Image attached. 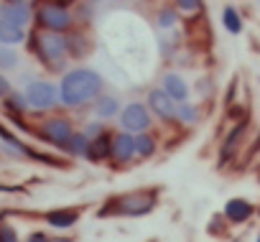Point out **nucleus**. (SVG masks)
I'll return each mask as SVG.
<instances>
[{
	"mask_svg": "<svg viewBox=\"0 0 260 242\" xmlns=\"http://www.w3.org/2000/svg\"><path fill=\"white\" fill-rule=\"evenodd\" d=\"M158 194H161V189L151 186V189H136V191L110 196L102 204V209H97V217L100 219H107V217H130V219L146 217L158 206Z\"/></svg>",
	"mask_w": 260,
	"mask_h": 242,
	"instance_id": "f03ea898",
	"label": "nucleus"
},
{
	"mask_svg": "<svg viewBox=\"0 0 260 242\" xmlns=\"http://www.w3.org/2000/svg\"><path fill=\"white\" fill-rule=\"evenodd\" d=\"M0 242H21V234L11 222H0Z\"/></svg>",
	"mask_w": 260,
	"mask_h": 242,
	"instance_id": "bb28decb",
	"label": "nucleus"
},
{
	"mask_svg": "<svg viewBox=\"0 0 260 242\" xmlns=\"http://www.w3.org/2000/svg\"><path fill=\"white\" fill-rule=\"evenodd\" d=\"M34 16L36 11L31 3H0V18H6L18 28H28L34 23Z\"/></svg>",
	"mask_w": 260,
	"mask_h": 242,
	"instance_id": "ddd939ff",
	"label": "nucleus"
},
{
	"mask_svg": "<svg viewBox=\"0 0 260 242\" xmlns=\"http://www.w3.org/2000/svg\"><path fill=\"white\" fill-rule=\"evenodd\" d=\"M23 94L28 99V107L34 112H54L61 99H59V84L51 79H31L23 87Z\"/></svg>",
	"mask_w": 260,
	"mask_h": 242,
	"instance_id": "423d86ee",
	"label": "nucleus"
},
{
	"mask_svg": "<svg viewBox=\"0 0 260 242\" xmlns=\"http://www.w3.org/2000/svg\"><path fill=\"white\" fill-rule=\"evenodd\" d=\"M245 135H247V120H242V123H237V125H232L227 130V135H224V141L219 146V156H217L219 158V166H227L240 153V148L245 143Z\"/></svg>",
	"mask_w": 260,
	"mask_h": 242,
	"instance_id": "1a4fd4ad",
	"label": "nucleus"
},
{
	"mask_svg": "<svg viewBox=\"0 0 260 242\" xmlns=\"http://www.w3.org/2000/svg\"><path fill=\"white\" fill-rule=\"evenodd\" d=\"M87 148H89V138H87L82 130H77V133L67 141V146L61 148V153H67L69 158H84V156H87Z\"/></svg>",
	"mask_w": 260,
	"mask_h": 242,
	"instance_id": "aec40b11",
	"label": "nucleus"
},
{
	"mask_svg": "<svg viewBox=\"0 0 260 242\" xmlns=\"http://www.w3.org/2000/svg\"><path fill=\"white\" fill-rule=\"evenodd\" d=\"M92 112L97 120H112V117H120L122 107H120V99L115 94H100L94 102H92Z\"/></svg>",
	"mask_w": 260,
	"mask_h": 242,
	"instance_id": "f3484780",
	"label": "nucleus"
},
{
	"mask_svg": "<svg viewBox=\"0 0 260 242\" xmlns=\"http://www.w3.org/2000/svg\"><path fill=\"white\" fill-rule=\"evenodd\" d=\"M82 133H84L89 141H94V138L105 135V133H107V128H105V123H102V120H89V123L82 128Z\"/></svg>",
	"mask_w": 260,
	"mask_h": 242,
	"instance_id": "a878e982",
	"label": "nucleus"
},
{
	"mask_svg": "<svg viewBox=\"0 0 260 242\" xmlns=\"http://www.w3.org/2000/svg\"><path fill=\"white\" fill-rule=\"evenodd\" d=\"M36 16L34 23L39 31H51V33H67L74 26V13L61 0H39L34 6Z\"/></svg>",
	"mask_w": 260,
	"mask_h": 242,
	"instance_id": "20e7f679",
	"label": "nucleus"
},
{
	"mask_svg": "<svg viewBox=\"0 0 260 242\" xmlns=\"http://www.w3.org/2000/svg\"><path fill=\"white\" fill-rule=\"evenodd\" d=\"M176 8L181 13H197L202 8V0H176Z\"/></svg>",
	"mask_w": 260,
	"mask_h": 242,
	"instance_id": "cd10ccee",
	"label": "nucleus"
},
{
	"mask_svg": "<svg viewBox=\"0 0 260 242\" xmlns=\"http://www.w3.org/2000/svg\"><path fill=\"white\" fill-rule=\"evenodd\" d=\"M151 125H153V115H151L148 105H143V102H127L122 107V112H120V130L138 135V133H148Z\"/></svg>",
	"mask_w": 260,
	"mask_h": 242,
	"instance_id": "0eeeda50",
	"label": "nucleus"
},
{
	"mask_svg": "<svg viewBox=\"0 0 260 242\" xmlns=\"http://www.w3.org/2000/svg\"><path fill=\"white\" fill-rule=\"evenodd\" d=\"M67 44H69V56H74V59H84L92 51V41L87 39L84 31L67 33Z\"/></svg>",
	"mask_w": 260,
	"mask_h": 242,
	"instance_id": "6ab92c4d",
	"label": "nucleus"
},
{
	"mask_svg": "<svg viewBox=\"0 0 260 242\" xmlns=\"http://www.w3.org/2000/svg\"><path fill=\"white\" fill-rule=\"evenodd\" d=\"M222 26L232 36H240L242 33V18H240V13H237L235 6H224L222 8Z\"/></svg>",
	"mask_w": 260,
	"mask_h": 242,
	"instance_id": "4be33fe9",
	"label": "nucleus"
},
{
	"mask_svg": "<svg viewBox=\"0 0 260 242\" xmlns=\"http://www.w3.org/2000/svg\"><path fill=\"white\" fill-rule=\"evenodd\" d=\"M0 3H28V0H0Z\"/></svg>",
	"mask_w": 260,
	"mask_h": 242,
	"instance_id": "7c9ffc66",
	"label": "nucleus"
},
{
	"mask_svg": "<svg viewBox=\"0 0 260 242\" xmlns=\"http://www.w3.org/2000/svg\"><path fill=\"white\" fill-rule=\"evenodd\" d=\"M146 105H148L151 115L158 117L161 123H176V110H179V105L166 94L164 87H153V89L148 92V97H146Z\"/></svg>",
	"mask_w": 260,
	"mask_h": 242,
	"instance_id": "6e6552de",
	"label": "nucleus"
},
{
	"mask_svg": "<svg viewBox=\"0 0 260 242\" xmlns=\"http://www.w3.org/2000/svg\"><path fill=\"white\" fill-rule=\"evenodd\" d=\"M18 64H21V59L13 46H0V72H11Z\"/></svg>",
	"mask_w": 260,
	"mask_h": 242,
	"instance_id": "393cba45",
	"label": "nucleus"
},
{
	"mask_svg": "<svg viewBox=\"0 0 260 242\" xmlns=\"http://www.w3.org/2000/svg\"><path fill=\"white\" fill-rule=\"evenodd\" d=\"M28 39L26 28H18L13 23H8L6 18H0V46H18Z\"/></svg>",
	"mask_w": 260,
	"mask_h": 242,
	"instance_id": "a211bd4d",
	"label": "nucleus"
},
{
	"mask_svg": "<svg viewBox=\"0 0 260 242\" xmlns=\"http://www.w3.org/2000/svg\"><path fill=\"white\" fill-rule=\"evenodd\" d=\"M61 3H64V6H72V3H77V0H61Z\"/></svg>",
	"mask_w": 260,
	"mask_h": 242,
	"instance_id": "2f4dec72",
	"label": "nucleus"
},
{
	"mask_svg": "<svg viewBox=\"0 0 260 242\" xmlns=\"http://www.w3.org/2000/svg\"><path fill=\"white\" fill-rule=\"evenodd\" d=\"M176 21H179V8H169V6L158 8V13H156V26L158 28H174Z\"/></svg>",
	"mask_w": 260,
	"mask_h": 242,
	"instance_id": "b1692460",
	"label": "nucleus"
},
{
	"mask_svg": "<svg viewBox=\"0 0 260 242\" xmlns=\"http://www.w3.org/2000/svg\"><path fill=\"white\" fill-rule=\"evenodd\" d=\"M105 89V77L92 66H74L59 79V99L67 110H79L92 105Z\"/></svg>",
	"mask_w": 260,
	"mask_h": 242,
	"instance_id": "f257e3e1",
	"label": "nucleus"
},
{
	"mask_svg": "<svg viewBox=\"0 0 260 242\" xmlns=\"http://www.w3.org/2000/svg\"><path fill=\"white\" fill-rule=\"evenodd\" d=\"M255 242H260V232H257V237H255Z\"/></svg>",
	"mask_w": 260,
	"mask_h": 242,
	"instance_id": "72a5a7b5",
	"label": "nucleus"
},
{
	"mask_svg": "<svg viewBox=\"0 0 260 242\" xmlns=\"http://www.w3.org/2000/svg\"><path fill=\"white\" fill-rule=\"evenodd\" d=\"M74 133H77V128H74V120L69 115H46L31 130V135L39 138V143H46V146L59 148V151L67 146V141Z\"/></svg>",
	"mask_w": 260,
	"mask_h": 242,
	"instance_id": "39448f33",
	"label": "nucleus"
},
{
	"mask_svg": "<svg viewBox=\"0 0 260 242\" xmlns=\"http://www.w3.org/2000/svg\"><path fill=\"white\" fill-rule=\"evenodd\" d=\"M23 242H54V239H51V237H49L46 232L36 229V232H31V234H28V237H26Z\"/></svg>",
	"mask_w": 260,
	"mask_h": 242,
	"instance_id": "c756f323",
	"label": "nucleus"
},
{
	"mask_svg": "<svg viewBox=\"0 0 260 242\" xmlns=\"http://www.w3.org/2000/svg\"><path fill=\"white\" fill-rule=\"evenodd\" d=\"M110 158H112V133H105V135L89 141V148H87L84 161H89V163L97 166V163H107Z\"/></svg>",
	"mask_w": 260,
	"mask_h": 242,
	"instance_id": "2eb2a0df",
	"label": "nucleus"
},
{
	"mask_svg": "<svg viewBox=\"0 0 260 242\" xmlns=\"http://www.w3.org/2000/svg\"><path fill=\"white\" fill-rule=\"evenodd\" d=\"M156 151H158V141L151 133H138L136 135V158H141V161L153 158Z\"/></svg>",
	"mask_w": 260,
	"mask_h": 242,
	"instance_id": "412c9836",
	"label": "nucleus"
},
{
	"mask_svg": "<svg viewBox=\"0 0 260 242\" xmlns=\"http://www.w3.org/2000/svg\"><path fill=\"white\" fill-rule=\"evenodd\" d=\"M28 51L36 56V61L49 69L51 74H64L69 61V44L67 33H51V31H31L28 36Z\"/></svg>",
	"mask_w": 260,
	"mask_h": 242,
	"instance_id": "7ed1b4c3",
	"label": "nucleus"
},
{
	"mask_svg": "<svg viewBox=\"0 0 260 242\" xmlns=\"http://www.w3.org/2000/svg\"><path fill=\"white\" fill-rule=\"evenodd\" d=\"M13 92V84H11V79L3 74V72H0V102H3L8 94Z\"/></svg>",
	"mask_w": 260,
	"mask_h": 242,
	"instance_id": "c85d7f7f",
	"label": "nucleus"
},
{
	"mask_svg": "<svg viewBox=\"0 0 260 242\" xmlns=\"http://www.w3.org/2000/svg\"><path fill=\"white\" fill-rule=\"evenodd\" d=\"M161 87L166 89V94L176 102V105H181V102H189V94H191V87H189V82L179 74V72H166L164 77H161Z\"/></svg>",
	"mask_w": 260,
	"mask_h": 242,
	"instance_id": "4468645a",
	"label": "nucleus"
},
{
	"mask_svg": "<svg viewBox=\"0 0 260 242\" xmlns=\"http://www.w3.org/2000/svg\"><path fill=\"white\" fill-rule=\"evenodd\" d=\"M199 120H202V112H199V107H197L191 99L179 105V110H176V123H181V125H197Z\"/></svg>",
	"mask_w": 260,
	"mask_h": 242,
	"instance_id": "5701e85b",
	"label": "nucleus"
},
{
	"mask_svg": "<svg viewBox=\"0 0 260 242\" xmlns=\"http://www.w3.org/2000/svg\"><path fill=\"white\" fill-rule=\"evenodd\" d=\"M0 107H3V112H6L8 120H21V117H26V115L31 112L26 94H23V92H16V89H13L3 102H0Z\"/></svg>",
	"mask_w": 260,
	"mask_h": 242,
	"instance_id": "dca6fc26",
	"label": "nucleus"
},
{
	"mask_svg": "<svg viewBox=\"0 0 260 242\" xmlns=\"http://www.w3.org/2000/svg\"><path fill=\"white\" fill-rule=\"evenodd\" d=\"M136 158V135L133 133H125V130H117L112 133V158L117 166H127L133 163Z\"/></svg>",
	"mask_w": 260,
	"mask_h": 242,
	"instance_id": "f8f14e48",
	"label": "nucleus"
},
{
	"mask_svg": "<svg viewBox=\"0 0 260 242\" xmlns=\"http://www.w3.org/2000/svg\"><path fill=\"white\" fill-rule=\"evenodd\" d=\"M257 217H260V206H257Z\"/></svg>",
	"mask_w": 260,
	"mask_h": 242,
	"instance_id": "c9c22d12",
	"label": "nucleus"
},
{
	"mask_svg": "<svg viewBox=\"0 0 260 242\" xmlns=\"http://www.w3.org/2000/svg\"><path fill=\"white\" fill-rule=\"evenodd\" d=\"M255 214H257V206H255L250 199H245V196H232V199L224 204V209H222V217H224L230 224H245V222H250Z\"/></svg>",
	"mask_w": 260,
	"mask_h": 242,
	"instance_id": "9b49d317",
	"label": "nucleus"
},
{
	"mask_svg": "<svg viewBox=\"0 0 260 242\" xmlns=\"http://www.w3.org/2000/svg\"><path fill=\"white\" fill-rule=\"evenodd\" d=\"M89 3H92V6H97V3H102V0H89Z\"/></svg>",
	"mask_w": 260,
	"mask_h": 242,
	"instance_id": "473e14b6",
	"label": "nucleus"
},
{
	"mask_svg": "<svg viewBox=\"0 0 260 242\" xmlns=\"http://www.w3.org/2000/svg\"><path fill=\"white\" fill-rule=\"evenodd\" d=\"M0 191H6V186H0Z\"/></svg>",
	"mask_w": 260,
	"mask_h": 242,
	"instance_id": "f704fd0d",
	"label": "nucleus"
},
{
	"mask_svg": "<svg viewBox=\"0 0 260 242\" xmlns=\"http://www.w3.org/2000/svg\"><path fill=\"white\" fill-rule=\"evenodd\" d=\"M82 214H84L82 206H56V209L44 212V222H46L51 229L64 232V229H72V227L82 219Z\"/></svg>",
	"mask_w": 260,
	"mask_h": 242,
	"instance_id": "9d476101",
	"label": "nucleus"
}]
</instances>
